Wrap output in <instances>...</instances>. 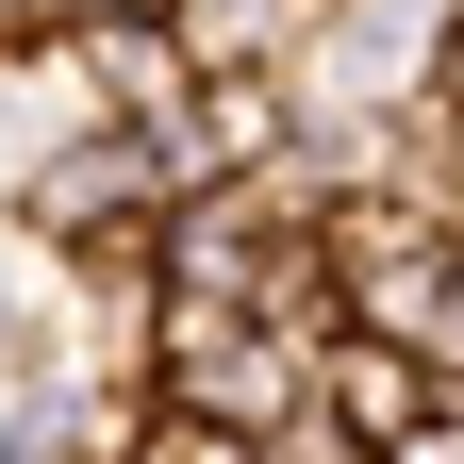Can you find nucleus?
Instances as JSON below:
<instances>
[{"mask_svg": "<svg viewBox=\"0 0 464 464\" xmlns=\"http://www.w3.org/2000/svg\"><path fill=\"white\" fill-rule=\"evenodd\" d=\"M166 199H183V183H166L150 133H50L17 166V199H0V232H17L34 266H67V282H150Z\"/></svg>", "mask_w": 464, "mask_h": 464, "instance_id": "nucleus-1", "label": "nucleus"}, {"mask_svg": "<svg viewBox=\"0 0 464 464\" xmlns=\"http://www.w3.org/2000/svg\"><path fill=\"white\" fill-rule=\"evenodd\" d=\"M315 365L332 348H299V332H266L249 299H166V332H150V415H183V431H249V448H282L315 415Z\"/></svg>", "mask_w": 464, "mask_h": 464, "instance_id": "nucleus-2", "label": "nucleus"}, {"mask_svg": "<svg viewBox=\"0 0 464 464\" xmlns=\"http://www.w3.org/2000/svg\"><path fill=\"white\" fill-rule=\"evenodd\" d=\"M166 34H183L199 83H299L315 34H332V0H166Z\"/></svg>", "mask_w": 464, "mask_h": 464, "instance_id": "nucleus-3", "label": "nucleus"}, {"mask_svg": "<svg viewBox=\"0 0 464 464\" xmlns=\"http://www.w3.org/2000/svg\"><path fill=\"white\" fill-rule=\"evenodd\" d=\"M315 415H332V431H365V448L398 464V448L448 415V382L415 365V348H365V332H332V365H315Z\"/></svg>", "mask_w": 464, "mask_h": 464, "instance_id": "nucleus-4", "label": "nucleus"}, {"mask_svg": "<svg viewBox=\"0 0 464 464\" xmlns=\"http://www.w3.org/2000/svg\"><path fill=\"white\" fill-rule=\"evenodd\" d=\"M67 50V0H0V67H50Z\"/></svg>", "mask_w": 464, "mask_h": 464, "instance_id": "nucleus-5", "label": "nucleus"}, {"mask_svg": "<svg viewBox=\"0 0 464 464\" xmlns=\"http://www.w3.org/2000/svg\"><path fill=\"white\" fill-rule=\"evenodd\" d=\"M415 100H448V116H464V0H448V34H431V83H415Z\"/></svg>", "mask_w": 464, "mask_h": 464, "instance_id": "nucleus-6", "label": "nucleus"}, {"mask_svg": "<svg viewBox=\"0 0 464 464\" xmlns=\"http://www.w3.org/2000/svg\"><path fill=\"white\" fill-rule=\"evenodd\" d=\"M398 464H464V398H448V415H431L415 448H398Z\"/></svg>", "mask_w": 464, "mask_h": 464, "instance_id": "nucleus-7", "label": "nucleus"}, {"mask_svg": "<svg viewBox=\"0 0 464 464\" xmlns=\"http://www.w3.org/2000/svg\"><path fill=\"white\" fill-rule=\"evenodd\" d=\"M116 17H166V0H67V34H116Z\"/></svg>", "mask_w": 464, "mask_h": 464, "instance_id": "nucleus-8", "label": "nucleus"}, {"mask_svg": "<svg viewBox=\"0 0 464 464\" xmlns=\"http://www.w3.org/2000/svg\"><path fill=\"white\" fill-rule=\"evenodd\" d=\"M83 464H100V448H83Z\"/></svg>", "mask_w": 464, "mask_h": 464, "instance_id": "nucleus-9", "label": "nucleus"}]
</instances>
